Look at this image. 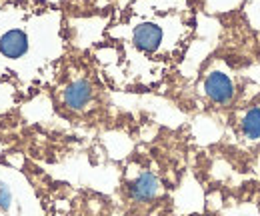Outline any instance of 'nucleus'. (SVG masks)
<instances>
[{
  "label": "nucleus",
  "instance_id": "obj_6",
  "mask_svg": "<svg viewBox=\"0 0 260 216\" xmlns=\"http://www.w3.org/2000/svg\"><path fill=\"white\" fill-rule=\"evenodd\" d=\"M240 132L248 140H260V106H252L240 120Z\"/></svg>",
  "mask_w": 260,
  "mask_h": 216
},
{
  "label": "nucleus",
  "instance_id": "obj_3",
  "mask_svg": "<svg viewBox=\"0 0 260 216\" xmlns=\"http://www.w3.org/2000/svg\"><path fill=\"white\" fill-rule=\"evenodd\" d=\"M204 94L208 96L210 102L224 106L234 98V82L230 80L226 72L222 70H212L204 78Z\"/></svg>",
  "mask_w": 260,
  "mask_h": 216
},
{
  "label": "nucleus",
  "instance_id": "obj_1",
  "mask_svg": "<svg viewBox=\"0 0 260 216\" xmlns=\"http://www.w3.org/2000/svg\"><path fill=\"white\" fill-rule=\"evenodd\" d=\"M164 42V28L158 22L152 20H144L138 22L132 28V44L136 50L144 52V54H154L160 50Z\"/></svg>",
  "mask_w": 260,
  "mask_h": 216
},
{
  "label": "nucleus",
  "instance_id": "obj_7",
  "mask_svg": "<svg viewBox=\"0 0 260 216\" xmlns=\"http://www.w3.org/2000/svg\"><path fill=\"white\" fill-rule=\"evenodd\" d=\"M12 206V192L6 184L0 182V210L2 212H8Z\"/></svg>",
  "mask_w": 260,
  "mask_h": 216
},
{
  "label": "nucleus",
  "instance_id": "obj_4",
  "mask_svg": "<svg viewBox=\"0 0 260 216\" xmlns=\"http://www.w3.org/2000/svg\"><path fill=\"white\" fill-rule=\"evenodd\" d=\"M158 192H160V180L150 170L140 172L128 186V194L134 202H150L158 196Z\"/></svg>",
  "mask_w": 260,
  "mask_h": 216
},
{
  "label": "nucleus",
  "instance_id": "obj_5",
  "mask_svg": "<svg viewBox=\"0 0 260 216\" xmlns=\"http://www.w3.org/2000/svg\"><path fill=\"white\" fill-rule=\"evenodd\" d=\"M92 94H94L92 84L86 78H78V80H74V82H70L66 86L62 100H64V104L70 110H84L90 104Z\"/></svg>",
  "mask_w": 260,
  "mask_h": 216
},
{
  "label": "nucleus",
  "instance_id": "obj_2",
  "mask_svg": "<svg viewBox=\"0 0 260 216\" xmlns=\"http://www.w3.org/2000/svg\"><path fill=\"white\" fill-rule=\"evenodd\" d=\"M30 50V36L24 28L12 26L0 34V56L10 62L24 58Z\"/></svg>",
  "mask_w": 260,
  "mask_h": 216
}]
</instances>
